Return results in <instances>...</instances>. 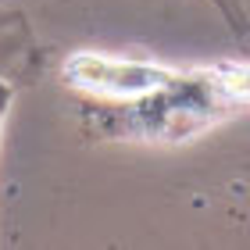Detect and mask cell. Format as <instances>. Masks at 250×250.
<instances>
[{
  "mask_svg": "<svg viewBox=\"0 0 250 250\" xmlns=\"http://www.w3.org/2000/svg\"><path fill=\"white\" fill-rule=\"evenodd\" d=\"M214 79L222 83V89L229 97H240V100H250V68L243 64H225L214 72Z\"/></svg>",
  "mask_w": 250,
  "mask_h": 250,
  "instance_id": "7a4b0ae2",
  "label": "cell"
},
{
  "mask_svg": "<svg viewBox=\"0 0 250 250\" xmlns=\"http://www.w3.org/2000/svg\"><path fill=\"white\" fill-rule=\"evenodd\" d=\"M179 72L136 58H111V54H72L64 61V83L100 97H150L157 89L179 83Z\"/></svg>",
  "mask_w": 250,
  "mask_h": 250,
  "instance_id": "6da1fadb",
  "label": "cell"
},
{
  "mask_svg": "<svg viewBox=\"0 0 250 250\" xmlns=\"http://www.w3.org/2000/svg\"><path fill=\"white\" fill-rule=\"evenodd\" d=\"M7 104H11V86H7V83H0V122H4Z\"/></svg>",
  "mask_w": 250,
  "mask_h": 250,
  "instance_id": "3957f363",
  "label": "cell"
}]
</instances>
